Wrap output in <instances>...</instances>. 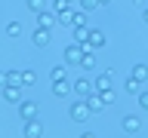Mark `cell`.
Returning <instances> with one entry per match:
<instances>
[{
    "instance_id": "17",
    "label": "cell",
    "mask_w": 148,
    "mask_h": 138,
    "mask_svg": "<svg viewBox=\"0 0 148 138\" xmlns=\"http://www.w3.org/2000/svg\"><path fill=\"white\" fill-rule=\"evenodd\" d=\"M49 9L53 12H65V9H74L71 0H49Z\"/></svg>"
},
{
    "instance_id": "13",
    "label": "cell",
    "mask_w": 148,
    "mask_h": 138,
    "mask_svg": "<svg viewBox=\"0 0 148 138\" xmlns=\"http://www.w3.org/2000/svg\"><path fill=\"white\" fill-rule=\"evenodd\" d=\"M80 68H83V71H92V68H96V49H86V52H83Z\"/></svg>"
},
{
    "instance_id": "16",
    "label": "cell",
    "mask_w": 148,
    "mask_h": 138,
    "mask_svg": "<svg viewBox=\"0 0 148 138\" xmlns=\"http://www.w3.org/2000/svg\"><path fill=\"white\" fill-rule=\"evenodd\" d=\"M25 3H28L31 12H46L49 9V0H25Z\"/></svg>"
},
{
    "instance_id": "3",
    "label": "cell",
    "mask_w": 148,
    "mask_h": 138,
    "mask_svg": "<svg viewBox=\"0 0 148 138\" xmlns=\"http://www.w3.org/2000/svg\"><path fill=\"white\" fill-rule=\"evenodd\" d=\"M22 132H25V138H43V123L40 120H25Z\"/></svg>"
},
{
    "instance_id": "26",
    "label": "cell",
    "mask_w": 148,
    "mask_h": 138,
    "mask_svg": "<svg viewBox=\"0 0 148 138\" xmlns=\"http://www.w3.org/2000/svg\"><path fill=\"white\" fill-rule=\"evenodd\" d=\"M22 83H25V86H34V83H37V74L34 71H22Z\"/></svg>"
},
{
    "instance_id": "31",
    "label": "cell",
    "mask_w": 148,
    "mask_h": 138,
    "mask_svg": "<svg viewBox=\"0 0 148 138\" xmlns=\"http://www.w3.org/2000/svg\"><path fill=\"white\" fill-rule=\"evenodd\" d=\"M99 3H102V6H105V3H111V0H99Z\"/></svg>"
},
{
    "instance_id": "9",
    "label": "cell",
    "mask_w": 148,
    "mask_h": 138,
    "mask_svg": "<svg viewBox=\"0 0 148 138\" xmlns=\"http://www.w3.org/2000/svg\"><path fill=\"white\" fill-rule=\"evenodd\" d=\"M111 74H114V71H105V74H99V77L92 80V89H96V92H108V89H111Z\"/></svg>"
},
{
    "instance_id": "15",
    "label": "cell",
    "mask_w": 148,
    "mask_h": 138,
    "mask_svg": "<svg viewBox=\"0 0 148 138\" xmlns=\"http://www.w3.org/2000/svg\"><path fill=\"white\" fill-rule=\"evenodd\" d=\"M74 43H90V25H83V28H74Z\"/></svg>"
},
{
    "instance_id": "25",
    "label": "cell",
    "mask_w": 148,
    "mask_h": 138,
    "mask_svg": "<svg viewBox=\"0 0 148 138\" xmlns=\"http://www.w3.org/2000/svg\"><path fill=\"white\" fill-rule=\"evenodd\" d=\"M59 16V25H71V18H74V9H65V12H56Z\"/></svg>"
},
{
    "instance_id": "8",
    "label": "cell",
    "mask_w": 148,
    "mask_h": 138,
    "mask_svg": "<svg viewBox=\"0 0 148 138\" xmlns=\"http://www.w3.org/2000/svg\"><path fill=\"white\" fill-rule=\"evenodd\" d=\"M31 40H34V46H49V40H53V31H49V28H37L34 34H31Z\"/></svg>"
},
{
    "instance_id": "14",
    "label": "cell",
    "mask_w": 148,
    "mask_h": 138,
    "mask_svg": "<svg viewBox=\"0 0 148 138\" xmlns=\"http://www.w3.org/2000/svg\"><path fill=\"white\" fill-rule=\"evenodd\" d=\"M53 92H56V95H71L74 86H71L68 80H56V83H53Z\"/></svg>"
},
{
    "instance_id": "6",
    "label": "cell",
    "mask_w": 148,
    "mask_h": 138,
    "mask_svg": "<svg viewBox=\"0 0 148 138\" xmlns=\"http://www.w3.org/2000/svg\"><path fill=\"white\" fill-rule=\"evenodd\" d=\"M56 22H59V16H56L53 9H46V12H37V28H49V31H53Z\"/></svg>"
},
{
    "instance_id": "30",
    "label": "cell",
    "mask_w": 148,
    "mask_h": 138,
    "mask_svg": "<svg viewBox=\"0 0 148 138\" xmlns=\"http://www.w3.org/2000/svg\"><path fill=\"white\" fill-rule=\"evenodd\" d=\"M142 18H145V25H148V9H145V12H142Z\"/></svg>"
},
{
    "instance_id": "12",
    "label": "cell",
    "mask_w": 148,
    "mask_h": 138,
    "mask_svg": "<svg viewBox=\"0 0 148 138\" xmlns=\"http://www.w3.org/2000/svg\"><path fill=\"white\" fill-rule=\"evenodd\" d=\"M90 46L92 49H102L105 46V34H102L99 28H90Z\"/></svg>"
},
{
    "instance_id": "20",
    "label": "cell",
    "mask_w": 148,
    "mask_h": 138,
    "mask_svg": "<svg viewBox=\"0 0 148 138\" xmlns=\"http://www.w3.org/2000/svg\"><path fill=\"white\" fill-rule=\"evenodd\" d=\"M49 77H53V83H56V80H68V71H65V64H56L53 71H49Z\"/></svg>"
},
{
    "instance_id": "4",
    "label": "cell",
    "mask_w": 148,
    "mask_h": 138,
    "mask_svg": "<svg viewBox=\"0 0 148 138\" xmlns=\"http://www.w3.org/2000/svg\"><path fill=\"white\" fill-rule=\"evenodd\" d=\"M71 86H74V95H77V98H86L90 92H96V89H92V83L86 80V77H77Z\"/></svg>"
},
{
    "instance_id": "19",
    "label": "cell",
    "mask_w": 148,
    "mask_h": 138,
    "mask_svg": "<svg viewBox=\"0 0 148 138\" xmlns=\"http://www.w3.org/2000/svg\"><path fill=\"white\" fill-rule=\"evenodd\" d=\"M130 77H136L139 83H145V80H148V64H136V68H133V74H130Z\"/></svg>"
},
{
    "instance_id": "18",
    "label": "cell",
    "mask_w": 148,
    "mask_h": 138,
    "mask_svg": "<svg viewBox=\"0 0 148 138\" xmlns=\"http://www.w3.org/2000/svg\"><path fill=\"white\" fill-rule=\"evenodd\" d=\"M6 86H22V89H25V83H22V71H6Z\"/></svg>"
},
{
    "instance_id": "11",
    "label": "cell",
    "mask_w": 148,
    "mask_h": 138,
    "mask_svg": "<svg viewBox=\"0 0 148 138\" xmlns=\"http://www.w3.org/2000/svg\"><path fill=\"white\" fill-rule=\"evenodd\" d=\"M120 123H123V129H127V132H139V126H142V120H139L136 114H127Z\"/></svg>"
},
{
    "instance_id": "22",
    "label": "cell",
    "mask_w": 148,
    "mask_h": 138,
    "mask_svg": "<svg viewBox=\"0 0 148 138\" xmlns=\"http://www.w3.org/2000/svg\"><path fill=\"white\" fill-rule=\"evenodd\" d=\"M77 3H80V9H83V12H92V9H99V6H102L99 0H77Z\"/></svg>"
},
{
    "instance_id": "10",
    "label": "cell",
    "mask_w": 148,
    "mask_h": 138,
    "mask_svg": "<svg viewBox=\"0 0 148 138\" xmlns=\"http://www.w3.org/2000/svg\"><path fill=\"white\" fill-rule=\"evenodd\" d=\"M3 98L9 101V104H18V101H22V86H3Z\"/></svg>"
},
{
    "instance_id": "23",
    "label": "cell",
    "mask_w": 148,
    "mask_h": 138,
    "mask_svg": "<svg viewBox=\"0 0 148 138\" xmlns=\"http://www.w3.org/2000/svg\"><path fill=\"white\" fill-rule=\"evenodd\" d=\"M83 25H86V12L80 9V12H74V18H71V28H83Z\"/></svg>"
},
{
    "instance_id": "2",
    "label": "cell",
    "mask_w": 148,
    "mask_h": 138,
    "mask_svg": "<svg viewBox=\"0 0 148 138\" xmlns=\"http://www.w3.org/2000/svg\"><path fill=\"white\" fill-rule=\"evenodd\" d=\"M16 108H18V117H22V123H25V120H37V101L22 98Z\"/></svg>"
},
{
    "instance_id": "28",
    "label": "cell",
    "mask_w": 148,
    "mask_h": 138,
    "mask_svg": "<svg viewBox=\"0 0 148 138\" xmlns=\"http://www.w3.org/2000/svg\"><path fill=\"white\" fill-rule=\"evenodd\" d=\"M102 95V101H105V104H111V101H114V89H108V92H99Z\"/></svg>"
},
{
    "instance_id": "29",
    "label": "cell",
    "mask_w": 148,
    "mask_h": 138,
    "mask_svg": "<svg viewBox=\"0 0 148 138\" xmlns=\"http://www.w3.org/2000/svg\"><path fill=\"white\" fill-rule=\"evenodd\" d=\"M80 138H96V135H92V132H83V135H80Z\"/></svg>"
},
{
    "instance_id": "7",
    "label": "cell",
    "mask_w": 148,
    "mask_h": 138,
    "mask_svg": "<svg viewBox=\"0 0 148 138\" xmlns=\"http://www.w3.org/2000/svg\"><path fill=\"white\" fill-rule=\"evenodd\" d=\"M83 101H86V108H90L92 114H99V110H105V108H108V104L102 101V95H99V92H90V95H86Z\"/></svg>"
},
{
    "instance_id": "21",
    "label": "cell",
    "mask_w": 148,
    "mask_h": 138,
    "mask_svg": "<svg viewBox=\"0 0 148 138\" xmlns=\"http://www.w3.org/2000/svg\"><path fill=\"white\" fill-rule=\"evenodd\" d=\"M139 86H142V83H139L136 77H127V80H123V89H127V92H136V95H139V92H142Z\"/></svg>"
},
{
    "instance_id": "32",
    "label": "cell",
    "mask_w": 148,
    "mask_h": 138,
    "mask_svg": "<svg viewBox=\"0 0 148 138\" xmlns=\"http://www.w3.org/2000/svg\"><path fill=\"white\" fill-rule=\"evenodd\" d=\"M71 3H77V0H71Z\"/></svg>"
},
{
    "instance_id": "1",
    "label": "cell",
    "mask_w": 148,
    "mask_h": 138,
    "mask_svg": "<svg viewBox=\"0 0 148 138\" xmlns=\"http://www.w3.org/2000/svg\"><path fill=\"white\" fill-rule=\"evenodd\" d=\"M90 114H92V110L86 108V101H83V98H74V104L68 108V117H71L74 123H86V120H90Z\"/></svg>"
},
{
    "instance_id": "5",
    "label": "cell",
    "mask_w": 148,
    "mask_h": 138,
    "mask_svg": "<svg viewBox=\"0 0 148 138\" xmlns=\"http://www.w3.org/2000/svg\"><path fill=\"white\" fill-rule=\"evenodd\" d=\"M80 58H83V46L80 43H71L65 49V64H80Z\"/></svg>"
},
{
    "instance_id": "27",
    "label": "cell",
    "mask_w": 148,
    "mask_h": 138,
    "mask_svg": "<svg viewBox=\"0 0 148 138\" xmlns=\"http://www.w3.org/2000/svg\"><path fill=\"white\" fill-rule=\"evenodd\" d=\"M139 108H142V110H148V89H142V92H139Z\"/></svg>"
},
{
    "instance_id": "24",
    "label": "cell",
    "mask_w": 148,
    "mask_h": 138,
    "mask_svg": "<svg viewBox=\"0 0 148 138\" xmlns=\"http://www.w3.org/2000/svg\"><path fill=\"white\" fill-rule=\"evenodd\" d=\"M6 34L9 37H22V22H9V25H6Z\"/></svg>"
}]
</instances>
